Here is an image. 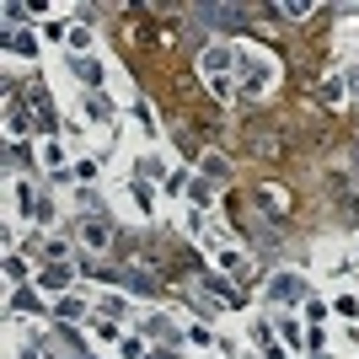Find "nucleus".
<instances>
[{"instance_id":"f257e3e1","label":"nucleus","mask_w":359,"mask_h":359,"mask_svg":"<svg viewBox=\"0 0 359 359\" xmlns=\"http://www.w3.org/2000/svg\"><path fill=\"white\" fill-rule=\"evenodd\" d=\"M236 70H241V48H231V43H210L204 54H198V75L210 81V91L220 97V102L236 97Z\"/></svg>"},{"instance_id":"f03ea898","label":"nucleus","mask_w":359,"mask_h":359,"mask_svg":"<svg viewBox=\"0 0 359 359\" xmlns=\"http://www.w3.org/2000/svg\"><path fill=\"white\" fill-rule=\"evenodd\" d=\"M273 86H279V60L247 48V54H241V70H236V97L241 102H263Z\"/></svg>"},{"instance_id":"7ed1b4c3","label":"nucleus","mask_w":359,"mask_h":359,"mask_svg":"<svg viewBox=\"0 0 359 359\" xmlns=\"http://www.w3.org/2000/svg\"><path fill=\"white\" fill-rule=\"evenodd\" d=\"M204 247L215 252V269H220L225 279H247V273H252V257L241 252V247H225L220 236H204Z\"/></svg>"},{"instance_id":"20e7f679","label":"nucleus","mask_w":359,"mask_h":359,"mask_svg":"<svg viewBox=\"0 0 359 359\" xmlns=\"http://www.w3.org/2000/svg\"><path fill=\"white\" fill-rule=\"evenodd\" d=\"M300 295H306V279H300V273H290V269L269 273V285H263V300H269V306H295Z\"/></svg>"},{"instance_id":"39448f33","label":"nucleus","mask_w":359,"mask_h":359,"mask_svg":"<svg viewBox=\"0 0 359 359\" xmlns=\"http://www.w3.org/2000/svg\"><path fill=\"white\" fill-rule=\"evenodd\" d=\"M113 113H118V107H113V97H107V91H91L86 102H81V118H86L91 129H107V123H113Z\"/></svg>"},{"instance_id":"423d86ee","label":"nucleus","mask_w":359,"mask_h":359,"mask_svg":"<svg viewBox=\"0 0 359 359\" xmlns=\"http://www.w3.org/2000/svg\"><path fill=\"white\" fill-rule=\"evenodd\" d=\"M70 70H75V81H81V86H91V91H102V86H107V65L97 60V54H86V60H75Z\"/></svg>"},{"instance_id":"0eeeda50","label":"nucleus","mask_w":359,"mask_h":359,"mask_svg":"<svg viewBox=\"0 0 359 359\" xmlns=\"http://www.w3.org/2000/svg\"><path fill=\"white\" fill-rule=\"evenodd\" d=\"M38 285H43L48 295H60V290H70V285H75V269H70V263H48V269L38 273Z\"/></svg>"},{"instance_id":"6e6552de","label":"nucleus","mask_w":359,"mask_h":359,"mask_svg":"<svg viewBox=\"0 0 359 359\" xmlns=\"http://www.w3.org/2000/svg\"><path fill=\"white\" fill-rule=\"evenodd\" d=\"M81 241H86L91 252H102L107 241H113V220H81Z\"/></svg>"},{"instance_id":"1a4fd4ad","label":"nucleus","mask_w":359,"mask_h":359,"mask_svg":"<svg viewBox=\"0 0 359 359\" xmlns=\"http://www.w3.org/2000/svg\"><path fill=\"white\" fill-rule=\"evenodd\" d=\"M11 210L22 215V220H32V215L43 210V204H38V194H32L27 182H11Z\"/></svg>"},{"instance_id":"9d476101","label":"nucleus","mask_w":359,"mask_h":359,"mask_svg":"<svg viewBox=\"0 0 359 359\" xmlns=\"http://www.w3.org/2000/svg\"><path fill=\"white\" fill-rule=\"evenodd\" d=\"M135 172H140V182H166V177H172V172H166V156H161V150L140 156V166H135Z\"/></svg>"},{"instance_id":"9b49d317","label":"nucleus","mask_w":359,"mask_h":359,"mask_svg":"<svg viewBox=\"0 0 359 359\" xmlns=\"http://www.w3.org/2000/svg\"><path fill=\"white\" fill-rule=\"evenodd\" d=\"M344 97H348V81H344V75H327V81L316 86V102H322V107H338Z\"/></svg>"},{"instance_id":"f8f14e48","label":"nucleus","mask_w":359,"mask_h":359,"mask_svg":"<svg viewBox=\"0 0 359 359\" xmlns=\"http://www.w3.org/2000/svg\"><path fill=\"white\" fill-rule=\"evenodd\" d=\"M257 210H263V215H285L290 210V194L269 182V188H257Z\"/></svg>"},{"instance_id":"ddd939ff","label":"nucleus","mask_w":359,"mask_h":359,"mask_svg":"<svg viewBox=\"0 0 359 359\" xmlns=\"http://www.w3.org/2000/svg\"><path fill=\"white\" fill-rule=\"evenodd\" d=\"M38 161H43L54 177H65V145L60 140H43V145H38Z\"/></svg>"},{"instance_id":"4468645a","label":"nucleus","mask_w":359,"mask_h":359,"mask_svg":"<svg viewBox=\"0 0 359 359\" xmlns=\"http://www.w3.org/2000/svg\"><path fill=\"white\" fill-rule=\"evenodd\" d=\"M140 332H145V338H177V332H172V316H166V311H150L145 322H140Z\"/></svg>"},{"instance_id":"2eb2a0df","label":"nucleus","mask_w":359,"mask_h":359,"mask_svg":"<svg viewBox=\"0 0 359 359\" xmlns=\"http://www.w3.org/2000/svg\"><path fill=\"white\" fill-rule=\"evenodd\" d=\"M129 204H135L140 215H150L156 210V188H150V182H129Z\"/></svg>"},{"instance_id":"dca6fc26","label":"nucleus","mask_w":359,"mask_h":359,"mask_svg":"<svg viewBox=\"0 0 359 359\" xmlns=\"http://www.w3.org/2000/svg\"><path fill=\"white\" fill-rule=\"evenodd\" d=\"M54 311H60V322H91V311H86V300H75V295H65L60 306H54Z\"/></svg>"},{"instance_id":"f3484780","label":"nucleus","mask_w":359,"mask_h":359,"mask_svg":"<svg viewBox=\"0 0 359 359\" xmlns=\"http://www.w3.org/2000/svg\"><path fill=\"white\" fill-rule=\"evenodd\" d=\"M91 338H97V344H123L118 322H107V316H91Z\"/></svg>"},{"instance_id":"a211bd4d","label":"nucleus","mask_w":359,"mask_h":359,"mask_svg":"<svg viewBox=\"0 0 359 359\" xmlns=\"http://www.w3.org/2000/svg\"><path fill=\"white\" fill-rule=\"evenodd\" d=\"M65 43L75 48V60H86V48L97 43V32H91V27H70V38H65Z\"/></svg>"},{"instance_id":"6ab92c4d","label":"nucleus","mask_w":359,"mask_h":359,"mask_svg":"<svg viewBox=\"0 0 359 359\" xmlns=\"http://www.w3.org/2000/svg\"><path fill=\"white\" fill-rule=\"evenodd\" d=\"M6 129H11V135H27V129H32V113H27L22 102H11V113H6Z\"/></svg>"},{"instance_id":"aec40b11","label":"nucleus","mask_w":359,"mask_h":359,"mask_svg":"<svg viewBox=\"0 0 359 359\" xmlns=\"http://www.w3.org/2000/svg\"><path fill=\"white\" fill-rule=\"evenodd\" d=\"M273 327H279V332H285V344H306V332H300V322H295V316H285V311H279V316H273Z\"/></svg>"},{"instance_id":"412c9836","label":"nucleus","mask_w":359,"mask_h":359,"mask_svg":"<svg viewBox=\"0 0 359 359\" xmlns=\"http://www.w3.org/2000/svg\"><path fill=\"white\" fill-rule=\"evenodd\" d=\"M135 123H140V135H145V140H156V135H161V123H156V113H150L145 102H135Z\"/></svg>"},{"instance_id":"4be33fe9","label":"nucleus","mask_w":359,"mask_h":359,"mask_svg":"<svg viewBox=\"0 0 359 359\" xmlns=\"http://www.w3.org/2000/svg\"><path fill=\"white\" fill-rule=\"evenodd\" d=\"M273 11L285 16V22H306V16H311L316 6H311V0H290V6H273Z\"/></svg>"},{"instance_id":"5701e85b","label":"nucleus","mask_w":359,"mask_h":359,"mask_svg":"<svg viewBox=\"0 0 359 359\" xmlns=\"http://www.w3.org/2000/svg\"><path fill=\"white\" fill-rule=\"evenodd\" d=\"M11 54L32 60V54H38V38H32V32H11Z\"/></svg>"},{"instance_id":"b1692460","label":"nucleus","mask_w":359,"mask_h":359,"mask_svg":"<svg viewBox=\"0 0 359 359\" xmlns=\"http://www.w3.org/2000/svg\"><path fill=\"white\" fill-rule=\"evenodd\" d=\"M182 231H188V236H198V231H204V210H194V204H188V210H182Z\"/></svg>"},{"instance_id":"393cba45","label":"nucleus","mask_w":359,"mask_h":359,"mask_svg":"<svg viewBox=\"0 0 359 359\" xmlns=\"http://www.w3.org/2000/svg\"><path fill=\"white\" fill-rule=\"evenodd\" d=\"M161 188H166V194H172V198H182V188H194V182H188V172H172V177H166Z\"/></svg>"},{"instance_id":"a878e982","label":"nucleus","mask_w":359,"mask_h":359,"mask_svg":"<svg viewBox=\"0 0 359 359\" xmlns=\"http://www.w3.org/2000/svg\"><path fill=\"white\" fill-rule=\"evenodd\" d=\"M215 194H210V182H194V210H210Z\"/></svg>"},{"instance_id":"bb28decb","label":"nucleus","mask_w":359,"mask_h":359,"mask_svg":"<svg viewBox=\"0 0 359 359\" xmlns=\"http://www.w3.org/2000/svg\"><path fill=\"white\" fill-rule=\"evenodd\" d=\"M102 311L107 316H123V311H129V300H123V295H102Z\"/></svg>"},{"instance_id":"cd10ccee","label":"nucleus","mask_w":359,"mask_h":359,"mask_svg":"<svg viewBox=\"0 0 359 359\" xmlns=\"http://www.w3.org/2000/svg\"><path fill=\"white\" fill-rule=\"evenodd\" d=\"M225 172H231V166H225L220 156H204V177H225Z\"/></svg>"},{"instance_id":"c85d7f7f","label":"nucleus","mask_w":359,"mask_h":359,"mask_svg":"<svg viewBox=\"0 0 359 359\" xmlns=\"http://www.w3.org/2000/svg\"><path fill=\"white\" fill-rule=\"evenodd\" d=\"M188 344H194V348H210L215 338H210V327H188Z\"/></svg>"},{"instance_id":"c756f323","label":"nucleus","mask_w":359,"mask_h":359,"mask_svg":"<svg viewBox=\"0 0 359 359\" xmlns=\"http://www.w3.org/2000/svg\"><path fill=\"white\" fill-rule=\"evenodd\" d=\"M306 316H311V322H327V300H306Z\"/></svg>"},{"instance_id":"7c9ffc66","label":"nucleus","mask_w":359,"mask_h":359,"mask_svg":"<svg viewBox=\"0 0 359 359\" xmlns=\"http://www.w3.org/2000/svg\"><path fill=\"white\" fill-rule=\"evenodd\" d=\"M118 348H123V359H145V348H140V338H123Z\"/></svg>"},{"instance_id":"2f4dec72","label":"nucleus","mask_w":359,"mask_h":359,"mask_svg":"<svg viewBox=\"0 0 359 359\" xmlns=\"http://www.w3.org/2000/svg\"><path fill=\"white\" fill-rule=\"evenodd\" d=\"M344 81H348V91H354V97H359V75H344Z\"/></svg>"},{"instance_id":"473e14b6","label":"nucleus","mask_w":359,"mask_h":359,"mask_svg":"<svg viewBox=\"0 0 359 359\" xmlns=\"http://www.w3.org/2000/svg\"><path fill=\"white\" fill-rule=\"evenodd\" d=\"M22 359H43V354H32V348H27V354H22Z\"/></svg>"}]
</instances>
